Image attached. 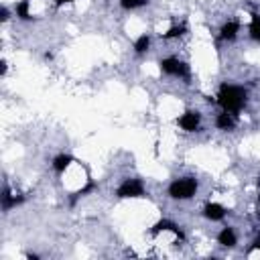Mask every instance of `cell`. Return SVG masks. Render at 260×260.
Returning a JSON list of instances; mask_svg holds the SVG:
<instances>
[{
  "mask_svg": "<svg viewBox=\"0 0 260 260\" xmlns=\"http://www.w3.org/2000/svg\"><path fill=\"white\" fill-rule=\"evenodd\" d=\"M217 104L221 106V110L238 114L244 108V104H246V91L242 87H238V85L223 83L219 87V93H217Z\"/></svg>",
  "mask_w": 260,
  "mask_h": 260,
  "instance_id": "cell-1",
  "label": "cell"
},
{
  "mask_svg": "<svg viewBox=\"0 0 260 260\" xmlns=\"http://www.w3.org/2000/svg\"><path fill=\"white\" fill-rule=\"evenodd\" d=\"M197 191V181L193 177H181L175 179L169 187V195L173 199H191Z\"/></svg>",
  "mask_w": 260,
  "mask_h": 260,
  "instance_id": "cell-2",
  "label": "cell"
},
{
  "mask_svg": "<svg viewBox=\"0 0 260 260\" xmlns=\"http://www.w3.org/2000/svg\"><path fill=\"white\" fill-rule=\"evenodd\" d=\"M160 69H162L167 75H175V77H181V79H185V81H189V77H191L189 65L183 63V61L177 59V57H167V59H162V61H160Z\"/></svg>",
  "mask_w": 260,
  "mask_h": 260,
  "instance_id": "cell-3",
  "label": "cell"
},
{
  "mask_svg": "<svg viewBox=\"0 0 260 260\" xmlns=\"http://www.w3.org/2000/svg\"><path fill=\"white\" fill-rule=\"evenodd\" d=\"M116 195L122 197V199H126V197H142V195H144V185H142L140 179H126V181L118 187Z\"/></svg>",
  "mask_w": 260,
  "mask_h": 260,
  "instance_id": "cell-4",
  "label": "cell"
},
{
  "mask_svg": "<svg viewBox=\"0 0 260 260\" xmlns=\"http://www.w3.org/2000/svg\"><path fill=\"white\" fill-rule=\"evenodd\" d=\"M199 120H201V116H199V112H185L181 118H179V126L183 128V130H187V132H193V130H197L199 128Z\"/></svg>",
  "mask_w": 260,
  "mask_h": 260,
  "instance_id": "cell-5",
  "label": "cell"
},
{
  "mask_svg": "<svg viewBox=\"0 0 260 260\" xmlns=\"http://www.w3.org/2000/svg\"><path fill=\"white\" fill-rule=\"evenodd\" d=\"M203 215H205L207 219H211V221H219V219L225 215V209H223L221 205H217V203H207V205L203 207Z\"/></svg>",
  "mask_w": 260,
  "mask_h": 260,
  "instance_id": "cell-6",
  "label": "cell"
},
{
  "mask_svg": "<svg viewBox=\"0 0 260 260\" xmlns=\"http://www.w3.org/2000/svg\"><path fill=\"white\" fill-rule=\"evenodd\" d=\"M215 124H217V128H221V130H234V126H236V114L223 110V112L217 116Z\"/></svg>",
  "mask_w": 260,
  "mask_h": 260,
  "instance_id": "cell-7",
  "label": "cell"
},
{
  "mask_svg": "<svg viewBox=\"0 0 260 260\" xmlns=\"http://www.w3.org/2000/svg\"><path fill=\"white\" fill-rule=\"evenodd\" d=\"M238 30H240V24H238L236 20H230V22H225V24L221 26V30H219V37H221L223 41H232V39H236Z\"/></svg>",
  "mask_w": 260,
  "mask_h": 260,
  "instance_id": "cell-8",
  "label": "cell"
},
{
  "mask_svg": "<svg viewBox=\"0 0 260 260\" xmlns=\"http://www.w3.org/2000/svg\"><path fill=\"white\" fill-rule=\"evenodd\" d=\"M158 232H175L179 238H183V234H181V230L173 223V221H169V219H160V221H156L154 223V228H152V234H158Z\"/></svg>",
  "mask_w": 260,
  "mask_h": 260,
  "instance_id": "cell-9",
  "label": "cell"
},
{
  "mask_svg": "<svg viewBox=\"0 0 260 260\" xmlns=\"http://www.w3.org/2000/svg\"><path fill=\"white\" fill-rule=\"evenodd\" d=\"M217 240H219V244L225 246V248H234V246H236V234H234L232 228H223V230L219 232Z\"/></svg>",
  "mask_w": 260,
  "mask_h": 260,
  "instance_id": "cell-10",
  "label": "cell"
},
{
  "mask_svg": "<svg viewBox=\"0 0 260 260\" xmlns=\"http://www.w3.org/2000/svg\"><path fill=\"white\" fill-rule=\"evenodd\" d=\"M71 160H73V158H71L69 154H57V156L53 158V169H55L57 173H63V171L71 165Z\"/></svg>",
  "mask_w": 260,
  "mask_h": 260,
  "instance_id": "cell-11",
  "label": "cell"
},
{
  "mask_svg": "<svg viewBox=\"0 0 260 260\" xmlns=\"http://www.w3.org/2000/svg\"><path fill=\"white\" fill-rule=\"evenodd\" d=\"M20 201V197H14L8 189H4V195H2V207H4V211H8L12 205H16Z\"/></svg>",
  "mask_w": 260,
  "mask_h": 260,
  "instance_id": "cell-12",
  "label": "cell"
},
{
  "mask_svg": "<svg viewBox=\"0 0 260 260\" xmlns=\"http://www.w3.org/2000/svg\"><path fill=\"white\" fill-rule=\"evenodd\" d=\"M250 35H252V39L260 41V14H252V20H250Z\"/></svg>",
  "mask_w": 260,
  "mask_h": 260,
  "instance_id": "cell-13",
  "label": "cell"
},
{
  "mask_svg": "<svg viewBox=\"0 0 260 260\" xmlns=\"http://www.w3.org/2000/svg\"><path fill=\"white\" fill-rule=\"evenodd\" d=\"M16 16H20L22 20H28L30 18V12H28V0H20L16 4Z\"/></svg>",
  "mask_w": 260,
  "mask_h": 260,
  "instance_id": "cell-14",
  "label": "cell"
},
{
  "mask_svg": "<svg viewBox=\"0 0 260 260\" xmlns=\"http://www.w3.org/2000/svg\"><path fill=\"white\" fill-rule=\"evenodd\" d=\"M148 45H150V39H148L146 35H142V37H138V41L134 43V51H136V53H144V51L148 49Z\"/></svg>",
  "mask_w": 260,
  "mask_h": 260,
  "instance_id": "cell-15",
  "label": "cell"
},
{
  "mask_svg": "<svg viewBox=\"0 0 260 260\" xmlns=\"http://www.w3.org/2000/svg\"><path fill=\"white\" fill-rule=\"evenodd\" d=\"M120 4H122V8H126V10H134V8L144 6L146 0H120Z\"/></svg>",
  "mask_w": 260,
  "mask_h": 260,
  "instance_id": "cell-16",
  "label": "cell"
},
{
  "mask_svg": "<svg viewBox=\"0 0 260 260\" xmlns=\"http://www.w3.org/2000/svg\"><path fill=\"white\" fill-rule=\"evenodd\" d=\"M183 32H185V26H183V24H179V26H171V28L167 30L165 39H175V37H181Z\"/></svg>",
  "mask_w": 260,
  "mask_h": 260,
  "instance_id": "cell-17",
  "label": "cell"
},
{
  "mask_svg": "<svg viewBox=\"0 0 260 260\" xmlns=\"http://www.w3.org/2000/svg\"><path fill=\"white\" fill-rule=\"evenodd\" d=\"M69 2H73V0H55L57 6H61V4H69Z\"/></svg>",
  "mask_w": 260,
  "mask_h": 260,
  "instance_id": "cell-18",
  "label": "cell"
},
{
  "mask_svg": "<svg viewBox=\"0 0 260 260\" xmlns=\"http://www.w3.org/2000/svg\"><path fill=\"white\" fill-rule=\"evenodd\" d=\"M8 18V10L6 8H2V20H6Z\"/></svg>",
  "mask_w": 260,
  "mask_h": 260,
  "instance_id": "cell-19",
  "label": "cell"
},
{
  "mask_svg": "<svg viewBox=\"0 0 260 260\" xmlns=\"http://www.w3.org/2000/svg\"><path fill=\"white\" fill-rule=\"evenodd\" d=\"M256 248H260V236L256 238Z\"/></svg>",
  "mask_w": 260,
  "mask_h": 260,
  "instance_id": "cell-20",
  "label": "cell"
}]
</instances>
